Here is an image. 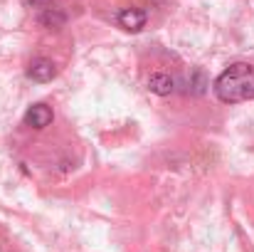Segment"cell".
I'll use <instances>...</instances> for the list:
<instances>
[{
    "mask_svg": "<svg viewBox=\"0 0 254 252\" xmlns=\"http://www.w3.org/2000/svg\"><path fill=\"white\" fill-rule=\"evenodd\" d=\"M215 96L222 104H242L254 99V67L247 62L230 65L215 80Z\"/></svg>",
    "mask_w": 254,
    "mask_h": 252,
    "instance_id": "1",
    "label": "cell"
},
{
    "mask_svg": "<svg viewBox=\"0 0 254 252\" xmlns=\"http://www.w3.org/2000/svg\"><path fill=\"white\" fill-rule=\"evenodd\" d=\"M55 75H57V67H55V62L47 60V57H37V60H32V62L27 65V77H30L32 82H52Z\"/></svg>",
    "mask_w": 254,
    "mask_h": 252,
    "instance_id": "2",
    "label": "cell"
},
{
    "mask_svg": "<svg viewBox=\"0 0 254 252\" xmlns=\"http://www.w3.org/2000/svg\"><path fill=\"white\" fill-rule=\"evenodd\" d=\"M146 12L138 10V7H124L119 12V27H124L126 32H138L146 27Z\"/></svg>",
    "mask_w": 254,
    "mask_h": 252,
    "instance_id": "3",
    "label": "cell"
},
{
    "mask_svg": "<svg viewBox=\"0 0 254 252\" xmlns=\"http://www.w3.org/2000/svg\"><path fill=\"white\" fill-rule=\"evenodd\" d=\"M52 109L47 104H32L27 111H25V124L32 126V129H45L52 124Z\"/></svg>",
    "mask_w": 254,
    "mask_h": 252,
    "instance_id": "4",
    "label": "cell"
},
{
    "mask_svg": "<svg viewBox=\"0 0 254 252\" xmlns=\"http://www.w3.org/2000/svg\"><path fill=\"white\" fill-rule=\"evenodd\" d=\"M148 89L153 94H158V96H168V94H173V89H175V82L166 72H156V75L148 77Z\"/></svg>",
    "mask_w": 254,
    "mask_h": 252,
    "instance_id": "5",
    "label": "cell"
},
{
    "mask_svg": "<svg viewBox=\"0 0 254 252\" xmlns=\"http://www.w3.org/2000/svg\"><path fill=\"white\" fill-rule=\"evenodd\" d=\"M64 12H60V10H55V7H45V12L40 15V25L42 27H47V30H60L62 25H64Z\"/></svg>",
    "mask_w": 254,
    "mask_h": 252,
    "instance_id": "6",
    "label": "cell"
},
{
    "mask_svg": "<svg viewBox=\"0 0 254 252\" xmlns=\"http://www.w3.org/2000/svg\"><path fill=\"white\" fill-rule=\"evenodd\" d=\"M32 5H37V7H45V5H50L52 0H30Z\"/></svg>",
    "mask_w": 254,
    "mask_h": 252,
    "instance_id": "7",
    "label": "cell"
}]
</instances>
